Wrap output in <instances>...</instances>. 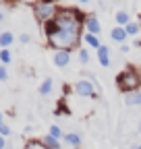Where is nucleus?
I'll return each instance as SVG.
<instances>
[{"mask_svg":"<svg viewBox=\"0 0 141 149\" xmlns=\"http://www.w3.org/2000/svg\"><path fill=\"white\" fill-rule=\"evenodd\" d=\"M79 60H81L83 64H87V62H89V52H87L85 48H81V50H79Z\"/></svg>","mask_w":141,"mask_h":149,"instance_id":"obj_20","label":"nucleus"},{"mask_svg":"<svg viewBox=\"0 0 141 149\" xmlns=\"http://www.w3.org/2000/svg\"><path fill=\"white\" fill-rule=\"evenodd\" d=\"M6 79H8V72H6V66L2 64V66H0V81H2V83H4Z\"/></svg>","mask_w":141,"mask_h":149,"instance_id":"obj_21","label":"nucleus"},{"mask_svg":"<svg viewBox=\"0 0 141 149\" xmlns=\"http://www.w3.org/2000/svg\"><path fill=\"white\" fill-rule=\"evenodd\" d=\"M50 137H54V139H60L64 133H62V130H60V126H56V124H52L50 126V133H48Z\"/></svg>","mask_w":141,"mask_h":149,"instance_id":"obj_18","label":"nucleus"},{"mask_svg":"<svg viewBox=\"0 0 141 149\" xmlns=\"http://www.w3.org/2000/svg\"><path fill=\"white\" fill-rule=\"evenodd\" d=\"M44 145L48 147V149H60V143H58V139H54V137H50V135H46L44 139Z\"/></svg>","mask_w":141,"mask_h":149,"instance_id":"obj_14","label":"nucleus"},{"mask_svg":"<svg viewBox=\"0 0 141 149\" xmlns=\"http://www.w3.org/2000/svg\"><path fill=\"white\" fill-rule=\"evenodd\" d=\"M81 29H83V15L77 8H58L56 17L44 23L48 44L56 52L60 50L70 52L73 48H77L81 42Z\"/></svg>","mask_w":141,"mask_h":149,"instance_id":"obj_1","label":"nucleus"},{"mask_svg":"<svg viewBox=\"0 0 141 149\" xmlns=\"http://www.w3.org/2000/svg\"><path fill=\"white\" fill-rule=\"evenodd\" d=\"M137 149H141V145H139V147H137Z\"/></svg>","mask_w":141,"mask_h":149,"instance_id":"obj_28","label":"nucleus"},{"mask_svg":"<svg viewBox=\"0 0 141 149\" xmlns=\"http://www.w3.org/2000/svg\"><path fill=\"white\" fill-rule=\"evenodd\" d=\"M85 27H87V33H91V35H100V31H102V25L98 21V17H87Z\"/></svg>","mask_w":141,"mask_h":149,"instance_id":"obj_5","label":"nucleus"},{"mask_svg":"<svg viewBox=\"0 0 141 149\" xmlns=\"http://www.w3.org/2000/svg\"><path fill=\"white\" fill-rule=\"evenodd\" d=\"M110 37H112L114 42H120V44H122L129 35H127V29H125V27H114V29L110 31Z\"/></svg>","mask_w":141,"mask_h":149,"instance_id":"obj_8","label":"nucleus"},{"mask_svg":"<svg viewBox=\"0 0 141 149\" xmlns=\"http://www.w3.org/2000/svg\"><path fill=\"white\" fill-rule=\"evenodd\" d=\"M4 124V116H2V112H0V126Z\"/></svg>","mask_w":141,"mask_h":149,"instance_id":"obj_24","label":"nucleus"},{"mask_svg":"<svg viewBox=\"0 0 141 149\" xmlns=\"http://www.w3.org/2000/svg\"><path fill=\"white\" fill-rule=\"evenodd\" d=\"M116 85L120 91H127V93H133L137 89H141V72L137 68H125L122 72H118L116 77Z\"/></svg>","mask_w":141,"mask_h":149,"instance_id":"obj_2","label":"nucleus"},{"mask_svg":"<svg viewBox=\"0 0 141 149\" xmlns=\"http://www.w3.org/2000/svg\"><path fill=\"white\" fill-rule=\"evenodd\" d=\"M83 40H85V44H87V46H91V48H96V50L102 46V44H100V40H98V35H91V33H85V35H83Z\"/></svg>","mask_w":141,"mask_h":149,"instance_id":"obj_13","label":"nucleus"},{"mask_svg":"<svg viewBox=\"0 0 141 149\" xmlns=\"http://www.w3.org/2000/svg\"><path fill=\"white\" fill-rule=\"evenodd\" d=\"M56 13H58V8H56L54 4H46V2H35V4H33V15H35V19L42 21V23L52 21V19L56 17Z\"/></svg>","mask_w":141,"mask_h":149,"instance_id":"obj_3","label":"nucleus"},{"mask_svg":"<svg viewBox=\"0 0 141 149\" xmlns=\"http://www.w3.org/2000/svg\"><path fill=\"white\" fill-rule=\"evenodd\" d=\"M13 40H15V35L10 31H2V33H0V46H2V48H8L13 44Z\"/></svg>","mask_w":141,"mask_h":149,"instance_id":"obj_12","label":"nucleus"},{"mask_svg":"<svg viewBox=\"0 0 141 149\" xmlns=\"http://www.w3.org/2000/svg\"><path fill=\"white\" fill-rule=\"evenodd\" d=\"M125 29H127V35H131V37H133V35H137V33H139V29H141V27H139V23H133V21H131Z\"/></svg>","mask_w":141,"mask_h":149,"instance_id":"obj_17","label":"nucleus"},{"mask_svg":"<svg viewBox=\"0 0 141 149\" xmlns=\"http://www.w3.org/2000/svg\"><path fill=\"white\" fill-rule=\"evenodd\" d=\"M0 62H2V64H8V62H10V52H8L6 48L0 50Z\"/></svg>","mask_w":141,"mask_h":149,"instance_id":"obj_19","label":"nucleus"},{"mask_svg":"<svg viewBox=\"0 0 141 149\" xmlns=\"http://www.w3.org/2000/svg\"><path fill=\"white\" fill-rule=\"evenodd\" d=\"M29 42H31V37H29L27 33H23V35H21V44H29Z\"/></svg>","mask_w":141,"mask_h":149,"instance_id":"obj_22","label":"nucleus"},{"mask_svg":"<svg viewBox=\"0 0 141 149\" xmlns=\"http://www.w3.org/2000/svg\"><path fill=\"white\" fill-rule=\"evenodd\" d=\"M2 21H4V15H2V13H0V23H2Z\"/></svg>","mask_w":141,"mask_h":149,"instance_id":"obj_25","label":"nucleus"},{"mask_svg":"<svg viewBox=\"0 0 141 149\" xmlns=\"http://www.w3.org/2000/svg\"><path fill=\"white\" fill-rule=\"evenodd\" d=\"M25 149H48L46 145H44V141H27V145H25Z\"/></svg>","mask_w":141,"mask_h":149,"instance_id":"obj_16","label":"nucleus"},{"mask_svg":"<svg viewBox=\"0 0 141 149\" xmlns=\"http://www.w3.org/2000/svg\"><path fill=\"white\" fill-rule=\"evenodd\" d=\"M50 91H52V79H44L42 85H40V93L42 95H48Z\"/></svg>","mask_w":141,"mask_h":149,"instance_id":"obj_15","label":"nucleus"},{"mask_svg":"<svg viewBox=\"0 0 141 149\" xmlns=\"http://www.w3.org/2000/svg\"><path fill=\"white\" fill-rule=\"evenodd\" d=\"M116 23H118V27H127V25L131 23L129 13H127V10H118V13H116Z\"/></svg>","mask_w":141,"mask_h":149,"instance_id":"obj_10","label":"nucleus"},{"mask_svg":"<svg viewBox=\"0 0 141 149\" xmlns=\"http://www.w3.org/2000/svg\"><path fill=\"white\" fill-rule=\"evenodd\" d=\"M68 62H70V52L60 50V52H56V54H54V64H56L58 68H64Z\"/></svg>","mask_w":141,"mask_h":149,"instance_id":"obj_6","label":"nucleus"},{"mask_svg":"<svg viewBox=\"0 0 141 149\" xmlns=\"http://www.w3.org/2000/svg\"><path fill=\"white\" fill-rule=\"evenodd\" d=\"M75 93H79V95H83V97H96L94 83H91V81H85V79L77 81V83H75Z\"/></svg>","mask_w":141,"mask_h":149,"instance_id":"obj_4","label":"nucleus"},{"mask_svg":"<svg viewBox=\"0 0 141 149\" xmlns=\"http://www.w3.org/2000/svg\"><path fill=\"white\" fill-rule=\"evenodd\" d=\"M98 60L102 66H110V50L106 46H100L98 48Z\"/></svg>","mask_w":141,"mask_h":149,"instance_id":"obj_7","label":"nucleus"},{"mask_svg":"<svg viewBox=\"0 0 141 149\" xmlns=\"http://www.w3.org/2000/svg\"><path fill=\"white\" fill-rule=\"evenodd\" d=\"M139 72H141V70H139Z\"/></svg>","mask_w":141,"mask_h":149,"instance_id":"obj_29","label":"nucleus"},{"mask_svg":"<svg viewBox=\"0 0 141 149\" xmlns=\"http://www.w3.org/2000/svg\"><path fill=\"white\" fill-rule=\"evenodd\" d=\"M79 2H81V4H87V2H89V0H79Z\"/></svg>","mask_w":141,"mask_h":149,"instance_id":"obj_26","label":"nucleus"},{"mask_svg":"<svg viewBox=\"0 0 141 149\" xmlns=\"http://www.w3.org/2000/svg\"><path fill=\"white\" fill-rule=\"evenodd\" d=\"M64 141H66L68 145H73V147H79V145H81V135H79V133H66V135H64Z\"/></svg>","mask_w":141,"mask_h":149,"instance_id":"obj_11","label":"nucleus"},{"mask_svg":"<svg viewBox=\"0 0 141 149\" xmlns=\"http://www.w3.org/2000/svg\"><path fill=\"white\" fill-rule=\"evenodd\" d=\"M125 104H127V106H141V89L129 93L127 100H125Z\"/></svg>","mask_w":141,"mask_h":149,"instance_id":"obj_9","label":"nucleus"},{"mask_svg":"<svg viewBox=\"0 0 141 149\" xmlns=\"http://www.w3.org/2000/svg\"><path fill=\"white\" fill-rule=\"evenodd\" d=\"M139 135H141V122H139Z\"/></svg>","mask_w":141,"mask_h":149,"instance_id":"obj_27","label":"nucleus"},{"mask_svg":"<svg viewBox=\"0 0 141 149\" xmlns=\"http://www.w3.org/2000/svg\"><path fill=\"white\" fill-rule=\"evenodd\" d=\"M0 149H6V141H4V137H0Z\"/></svg>","mask_w":141,"mask_h":149,"instance_id":"obj_23","label":"nucleus"}]
</instances>
